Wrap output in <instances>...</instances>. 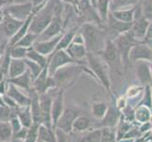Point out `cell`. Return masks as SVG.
<instances>
[{"label": "cell", "mask_w": 152, "mask_h": 142, "mask_svg": "<svg viewBox=\"0 0 152 142\" xmlns=\"http://www.w3.org/2000/svg\"><path fill=\"white\" fill-rule=\"evenodd\" d=\"M78 116L80 115H78V113L75 109H73L71 107H65L64 111L61 116L60 119L58 120L56 128H59L67 134L72 133L73 132V124H74V121Z\"/></svg>", "instance_id": "2e32d148"}, {"label": "cell", "mask_w": 152, "mask_h": 142, "mask_svg": "<svg viewBox=\"0 0 152 142\" xmlns=\"http://www.w3.org/2000/svg\"><path fill=\"white\" fill-rule=\"evenodd\" d=\"M9 3H8V1L7 0H0V9H2V8H4L6 5H8Z\"/></svg>", "instance_id": "f907efd6"}, {"label": "cell", "mask_w": 152, "mask_h": 142, "mask_svg": "<svg viewBox=\"0 0 152 142\" xmlns=\"http://www.w3.org/2000/svg\"><path fill=\"white\" fill-rule=\"evenodd\" d=\"M102 139V129L101 128H96L95 130L91 131L86 138V142H101Z\"/></svg>", "instance_id": "b9f144b4"}, {"label": "cell", "mask_w": 152, "mask_h": 142, "mask_svg": "<svg viewBox=\"0 0 152 142\" xmlns=\"http://www.w3.org/2000/svg\"><path fill=\"white\" fill-rule=\"evenodd\" d=\"M0 142H2V141H0Z\"/></svg>", "instance_id": "11a10c76"}, {"label": "cell", "mask_w": 152, "mask_h": 142, "mask_svg": "<svg viewBox=\"0 0 152 142\" xmlns=\"http://www.w3.org/2000/svg\"><path fill=\"white\" fill-rule=\"evenodd\" d=\"M56 88H57L56 81L53 76L49 75L48 66L45 67L41 74L33 81V89L39 95L45 94Z\"/></svg>", "instance_id": "8fae6325"}, {"label": "cell", "mask_w": 152, "mask_h": 142, "mask_svg": "<svg viewBox=\"0 0 152 142\" xmlns=\"http://www.w3.org/2000/svg\"><path fill=\"white\" fill-rule=\"evenodd\" d=\"M52 91L53 90H50L45 94L39 95L40 106L42 112V124L48 126V127H53L52 117H51V106H52V99H53Z\"/></svg>", "instance_id": "7c38bea8"}, {"label": "cell", "mask_w": 152, "mask_h": 142, "mask_svg": "<svg viewBox=\"0 0 152 142\" xmlns=\"http://www.w3.org/2000/svg\"><path fill=\"white\" fill-rule=\"evenodd\" d=\"M7 95L10 98H12L16 103L19 105V107H26V106H29L30 104V97L29 95H26L24 94L21 89L18 88L17 86H15L14 85L10 82L9 89Z\"/></svg>", "instance_id": "ffe728a7"}, {"label": "cell", "mask_w": 152, "mask_h": 142, "mask_svg": "<svg viewBox=\"0 0 152 142\" xmlns=\"http://www.w3.org/2000/svg\"><path fill=\"white\" fill-rule=\"evenodd\" d=\"M48 57H49V62H48V68L50 76H53L54 73L62 66L69 64H73V63H77L67 53V51L65 49L56 50Z\"/></svg>", "instance_id": "ba28073f"}, {"label": "cell", "mask_w": 152, "mask_h": 142, "mask_svg": "<svg viewBox=\"0 0 152 142\" xmlns=\"http://www.w3.org/2000/svg\"><path fill=\"white\" fill-rule=\"evenodd\" d=\"M86 62L93 76L101 83L102 86L109 92L110 95H113L112 82L111 79H110L108 65L102 59V57L98 56V54L88 52L86 56Z\"/></svg>", "instance_id": "277c9868"}, {"label": "cell", "mask_w": 152, "mask_h": 142, "mask_svg": "<svg viewBox=\"0 0 152 142\" xmlns=\"http://www.w3.org/2000/svg\"><path fill=\"white\" fill-rule=\"evenodd\" d=\"M9 82L12 83L15 86H17L18 88L22 89L28 92L31 90L33 87V79L31 77L30 73L28 70H27L25 73H23L22 75H20L18 77H15L12 79H8Z\"/></svg>", "instance_id": "44dd1931"}, {"label": "cell", "mask_w": 152, "mask_h": 142, "mask_svg": "<svg viewBox=\"0 0 152 142\" xmlns=\"http://www.w3.org/2000/svg\"><path fill=\"white\" fill-rule=\"evenodd\" d=\"M91 127V119L86 116H78L73 124V132L82 133Z\"/></svg>", "instance_id": "1f68e13d"}, {"label": "cell", "mask_w": 152, "mask_h": 142, "mask_svg": "<svg viewBox=\"0 0 152 142\" xmlns=\"http://www.w3.org/2000/svg\"><path fill=\"white\" fill-rule=\"evenodd\" d=\"M150 69H151V74H152V61L150 62Z\"/></svg>", "instance_id": "db71d44e"}, {"label": "cell", "mask_w": 152, "mask_h": 142, "mask_svg": "<svg viewBox=\"0 0 152 142\" xmlns=\"http://www.w3.org/2000/svg\"><path fill=\"white\" fill-rule=\"evenodd\" d=\"M17 117L20 119V121L23 124L24 127L29 128L30 126L34 123L32 114H31L29 106L20 107L18 109V112H17Z\"/></svg>", "instance_id": "83f0119b"}, {"label": "cell", "mask_w": 152, "mask_h": 142, "mask_svg": "<svg viewBox=\"0 0 152 142\" xmlns=\"http://www.w3.org/2000/svg\"><path fill=\"white\" fill-rule=\"evenodd\" d=\"M13 132L10 121H0V141L12 142Z\"/></svg>", "instance_id": "836d02e7"}, {"label": "cell", "mask_w": 152, "mask_h": 142, "mask_svg": "<svg viewBox=\"0 0 152 142\" xmlns=\"http://www.w3.org/2000/svg\"><path fill=\"white\" fill-rule=\"evenodd\" d=\"M39 124L33 123L28 128V133L27 138H25L23 142H38V130H39Z\"/></svg>", "instance_id": "ab89813d"}, {"label": "cell", "mask_w": 152, "mask_h": 142, "mask_svg": "<svg viewBox=\"0 0 152 142\" xmlns=\"http://www.w3.org/2000/svg\"><path fill=\"white\" fill-rule=\"evenodd\" d=\"M80 31L84 38V44L88 52L101 54L107 42V33L93 23H85Z\"/></svg>", "instance_id": "6da1fadb"}, {"label": "cell", "mask_w": 152, "mask_h": 142, "mask_svg": "<svg viewBox=\"0 0 152 142\" xmlns=\"http://www.w3.org/2000/svg\"><path fill=\"white\" fill-rule=\"evenodd\" d=\"M135 64V75L140 85H152V74L150 69V62L138 61Z\"/></svg>", "instance_id": "5bb4252c"}, {"label": "cell", "mask_w": 152, "mask_h": 142, "mask_svg": "<svg viewBox=\"0 0 152 142\" xmlns=\"http://www.w3.org/2000/svg\"><path fill=\"white\" fill-rule=\"evenodd\" d=\"M109 105L106 102H93L91 105V112L93 117L100 120L104 118V116L106 115L108 109H109Z\"/></svg>", "instance_id": "f546056e"}, {"label": "cell", "mask_w": 152, "mask_h": 142, "mask_svg": "<svg viewBox=\"0 0 152 142\" xmlns=\"http://www.w3.org/2000/svg\"><path fill=\"white\" fill-rule=\"evenodd\" d=\"M3 96H4V95H1V94H0V106H4V105H5Z\"/></svg>", "instance_id": "816d5d0a"}, {"label": "cell", "mask_w": 152, "mask_h": 142, "mask_svg": "<svg viewBox=\"0 0 152 142\" xmlns=\"http://www.w3.org/2000/svg\"><path fill=\"white\" fill-rule=\"evenodd\" d=\"M38 142H40V141H38Z\"/></svg>", "instance_id": "9f6ffc18"}, {"label": "cell", "mask_w": 152, "mask_h": 142, "mask_svg": "<svg viewBox=\"0 0 152 142\" xmlns=\"http://www.w3.org/2000/svg\"><path fill=\"white\" fill-rule=\"evenodd\" d=\"M122 115L120 111L116 108V106H110L106 115L104 116L102 119L99 120L96 128H112L116 127L120 122Z\"/></svg>", "instance_id": "e0dca14e"}, {"label": "cell", "mask_w": 152, "mask_h": 142, "mask_svg": "<svg viewBox=\"0 0 152 142\" xmlns=\"http://www.w3.org/2000/svg\"><path fill=\"white\" fill-rule=\"evenodd\" d=\"M110 13L115 19H117L119 21H122V22L125 23H132L135 17V7L113 10V12H110Z\"/></svg>", "instance_id": "d4e9b609"}, {"label": "cell", "mask_w": 152, "mask_h": 142, "mask_svg": "<svg viewBox=\"0 0 152 142\" xmlns=\"http://www.w3.org/2000/svg\"><path fill=\"white\" fill-rule=\"evenodd\" d=\"M62 34L64 33H61L60 35L56 36V37H53V38L48 39V40H44V41L37 40L35 42V44L33 45L32 47L43 55L48 57L53 53L54 51H56L58 44H59Z\"/></svg>", "instance_id": "ac0fdd59"}, {"label": "cell", "mask_w": 152, "mask_h": 142, "mask_svg": "<svg viewBox=\"0 0 152 142\" xmlns=\"http://www.w3.org/2000/svg\"><path fill=\"white\" fill-rule=\"evenodd\" d=\"M64 21H62V6L57 10L54 18L52 19L51 23L48 25L43 32L38 36L39 41L48 40L62 33V29H64Z\"/></svg>", "instance_id": "9c48e42d"}, {"label": "cell", "mask_w": 152, "mask_h": 142, "mask_svg": "<svg viewBox=\"0 0 152 142\" xmlns=\"http://www.w3.org/2000/svg\"><path fill=\"white\" fill-rule=\"evenodd\" d=\"M65 50L75 61H77V63H81V64H83L82 60L86 59V56L88 53V50L84 44L72 43Z\"/></svg>", "instance_id": "7402d4cb"}, {"label": "cell", "mask_w": 152, "mask_h": 142, "mask_svg": "<svg viewBox=\"0 0 152 142\" xmlns=\"http://www.w3.org/2000/svg\"><path fill=\"white\" fill-rule=\"evenodd\" d=\"M145 142H152V138H148L145 139Z\"/></svg>", "instance_id": "f5cc1de1"}, {"label": "cell", "mask_w": 152, "mask_h": 142, "mask_svg": "<svg viewBox=\"0 0 152 142\" xmlns=\"http://www.w3.org/2000/svg\"><path fill=\"white\" fill-rule=\"evenodd\" d=\"M85 71L93 75L91 70L89 68L86 69L83 64L80 63H73L59 68L53 75L57 83V88L64 89V90L70 88L75 85L78 77Z\"/></svg>", "instance_id": "3957f363"}, {"label": "cell", "mask_w": 152, "mask_h": 142, "mask_svg": "<svg viewBox=\"0 0 152 142\" xmlns=\"http://www.w3.org/2000/svg\"><path fill=\"white\" fill-rule=\"evenodd\" d=\"M3 99H4V102H5V105L10 108H13V109H18L20 108L19 105L16 103V102L14 101L12 98H10L9 95H4L3 96Z\"/></svg>", "instance_id": "7dc6e473"}, {"label": "cell", "mask_w": 152, "mask_h": 142, "mask_svg": "<svg viewBox=\"0 0 152 142\" xmlns=\"http://www.w3.org/2000/svg\"><path fill=\"white\" fill-rule=\"evenodd\" d=\"M9 85H10V82L8 81V79L7 78L3 79V80L0 82V94L6 95L9 89Z\"/></svg>", "instance_id": "681fc988"}, {"label": "cell", "mask_w": 152, "mask_h": 142, "mask_svg": "<svg viewBox=\"0 0 152 142\" xmlns=\"http://www.w3.org/2000/svg\"><path fill=\"white\" fill-rule=\"evenodd\" d=\"M25 62H26V65H27L28 70V72L30 73V75H31V77H32L33 81H34L35 79L41 74L42 71L44 70V68H45V67H43L42 65H40L39 64H37V63H35V62H33V61L27 59V58L25 59Z\"/></svg>", "instance_id": "74e56055"}, {"label": "cell", "mask_w": 152, "mask_h": 142, "mask_svg": "<svg viewBox=\"0 0 152 142\" xmlns=\"http://www.w3.org/2000/svg\"><path fill=\"white\" fill-rule=\"evenodd\" d=\"M129 61L136 63L138 61H152V47L148 44L137 43L129 51Z\"/></svg>", "instance_id": "9a60e30c"}, {"label": "cell", "mask_w": 152, "mask_h": 142, "mask_svg": "<svg viewBox=\"0 0 152 142\" xmlns=\"http://www.w3.org/2000/svg\"><path fill=\"white\" fill-rule=\"evenodd\" d=\"M113 42L118 49L123 65L129 64L130 62L129 58L130 49H132L133 46H135L137 43H140V42L133 37V35L132 34L130 31H128V32H125L121 35L117 36V37L113 40Z\"/></svg>", "instance_id": "8992f818"}, {"label": "cell", "mask_w": 152, "mask_h": 142, "mask_svg": "<svg viewBox=\"0 0 152 142\" xmlns=\"http://www.w3.org/2000/svg\"><path fill=\"white\" fill-rule=\"evenodd\" d=\"M38 141L40 142H57L56 128L48 127L44 124L39 126L38 130Z\"/></svg>", "instance_id": "cb8c5ba5"}, {"label": "cell", "mask_w": 152, "mask_h": 142, "mask_svg": "<svg viewBox=\"0 0 152 142\" xmlns=\"http://www.w3.org/2000/svg\"><path fill=\"white\" fill-rule=\"evenodd\" d=\"M28 70L25 59H12L10 61L8 72V79H12L22 75Z\"/></svg>", "instance_id": "603a6c76"}, {"label": "cell", "mask_w": 152, "mask_h": 142, "mask_svg": "<svg viewBox=\"0 0 152 142\" xmlns=\"http://www.w3.org/2000/svg\"><path fill=\"white\" fill-rule=\"evenodd\" d=\"M140 0H110V10H123L133 8L139 3Z\"/></svg>", "instance_id": "4dcf8cb0"}, {"label": "cell", "mask_w": 152, "mask_h": 142, "mask_svg": "<svg viewBox=\"0 0 152 142\" xmlns=\"http://www.w3.org/2000/svg\"><path fill=\"white\" fill-rule=\"evenodd\" d=\"M28 133V128L23 127L19 131V132H17L16 134L13 135V140H17V141L23 142L25 140V138H27Z\"/></svg>", "instance_id": "bcb514c9"}, {"label": "cell", "mask_w": 152, "mask_h": 142, "mask_svg": "<svg viewBox=\"0 0 152 142\" xmlns=\"http://www.w3.org/2000/svg\"><path fill=\"white\" fill-rule=\"evenodd\" d=\"M151 88H152V86H151Z\"/></svg>", "instance_id": "6f0895ef"}, {"label": "cell", "mask_w": 152, "mask_h": 142, "mask_svg": "<svg viewBox=\"0 0 152 142\" xmlns=\"http://www.w3.org/2000/svg\"><path fill=\"white\" fill-rule=\"evenodd\" d=\"M102 129V139L101 142H117L116 133H114L112 128H101Z\"/></svg>", "instance_id": "60d3db41"}, {"label": "cell", "mask_w": 152, "mask_h": 142, "mask_svg": "<svg viewBox=\"0 0 152 142\" xmlns=\"http://www.w3.org/2000/svg\"><path fill=\"white\" fill-rule=\"evenodd\" d=\"M64 89L57 88V91L53 95V99H52V106H51V117H52V123L53 127L56 128L58 120L60 119L61 116L64 113L65 106H64Z\"/></svg>", "instance_id": "4fadbf2b"}, {"label": "cell", "mask_w": 152, "mask_h": 142, "mask_svg": "<svg viewBox=\"0 0 152 142\" xmlns=\"http://www.w3.org/2000/svg\"><path fill=\"white\" fill-rule=\"evenodd\" d=\"M24 21H20L10 16L5 12V16L0 22V39L10 41L17 33Z\"/></svg>", "instance_id": "52a82bcc"}, {"label": "cell", "mask_w": 152, "mask_h": 142, "mask_svg": "<svg viewBox=\"0 0 152 142\" xmlns=\"http://www.w3.org/2000/svg\"><path fill=\"white\" fill-rule=\"evenodd\" d=\"M70 134H67L64 132L62 130L56 128V138H57V142H71L70 138H69Z\"/></svg>", "instance_id": "ee69618b"}, {"label": "cell", "mask_w": 152, "mask_h": 142, "mask_svg": "<svg viewBox=\"0 0 152 142\" xmlns=\"http://www.w3.org/2000/svg\"><path fill=\"white\" fill-rule=\"evenodd\" d=\"M77 28H74V29H71L69 30H67L65 33L62 34L61 38L59 42V44H58V46H57V49L56 50H59V49H66L68 46H69L72 42H73V39H74L76 33L77 32Z\"/></svg>", "instance_id": "d6a6232c"}, {"label": "cell", "mask_w": 152, "mask_h": 142, "mask_svg": "<svg viewBox=\"0 0 152 142\" xmlns=\"http://www.w3.org/2000/svg\"><path fill=\"white\" fill-rule=\"evenodd\" d=\"M152 85H146L144 88V92H143V96L141 99V102H139V105H145V106L148 107L152 110Z\"/></svg>", "instance_id": "f35d334b"}, {"label": "cell", "mask_w": 152, "mask_h": 142, "mask_svg": "<svg viewBox=\"0 0 152 142\" xmlns=\"http://www.w3.org/2000/svg\"><path fill=\"white\" fill-rule=\"evenodd\" d=\"M144 86L142 85H132L130 86L127 92H126V97H127L128 99H132V98H135L139 96V95H141L143 92H144Z\"/></svg>", "instance_id": "7bdbcfd3"}, {"label": "cell", "mask_w": 152, "mask_h": 142, "mask_svg": "<svg viewBox=\"0 0 152 142\" xmlns=\"http://www.w3.org/2000/svg\"><path fill=\"white\" fill-rule=\"evenodd\" d=\"M152 117V110L145 105H139L134 109V121L143 124L150 121Z\"/></svg>", "instance_id": "484cf974"}, {"label": "cell", "mask_w": 152, "mask_h": 142, "mask_svg": "<svg viewBox=\"0 0 152 142\" xmlns=\"http://www.w3.org/2000/svg\"><path fill=\"white\" fill-rule=\"evenodd\" d=\"M5 9V12L9 13L10 16L13 18L20 20V21H25L29 15L32 13L34 6L31 3V1L27 2H19V3H12L7 5Z\"/></svg>", "instance_id": "30bf717a"}, {"label": "cell", "mask_w": 152, "mask_h": 142, "mask_svg": "<svg viewBox=\"0 0 152 142\" xmlns=\"http://www.w3.org/2000/svg\"><path fill=\"white\" fill-rule=\"evenodd\" d=\"M116 108L119 110V111H122L124 110L126 107L128 106V98L126 96H123V97H120L117 101H116Z\"/></svg>", "instance_id": "c3c4849f"}, {"label": "cell", "mask_w": 152, "mask_h": 142, "mask_svg": "<svg viewBox=\"0 0 152 142\" xmlns=\"http://www.w3.org/2000/svg\"><path fill=\"white\" fill-rule=\"evenodd\" d=\"M95 9L103 23H106L110 14V0H96Z\"/></svg>", "instance_id": "4316f807"}, {"label": "cell", "mask_w": 152, "mask_h": 142, "mask_svg": "<svg viewBox=\"0 0 152 142\" xmlns=\"http://www.w3.org/2000/svg\"><path fill=\"white\" fill-rule=\"evenodd\" d=\"M37 40H38V35L28 31V32L26 34L24 37L21 38L15 45L20 46H24L26 49H30V47L33 46V45L35 44V42Z\"/></svg>", "instance_id": "e575fe53"}, {"label": "cell", "mask_w": 152, "mask_h": 142, "mask_svg": "<svg viewBox=\"0 0 152 142\" xmlns=\"http://www.w3.org/2000/svg\"><path fill=\"white\" fill-rule=\"evenodd\" d=\"M62 6L59 0H48L45 5L37 10L32 19L30 26V32L37 34L38 36L48 27L52 19L54 18L57 10Z\"/></svg>", "instance_id": "7a4b0ae2"}, {"label": "cell", "mask_w": 152, "mask_h": 142, "mask_svg": "<svg viewBox=\"0 0 152 142\" xmlns=\"http://www.w3.org/2000/svg\"><path fill=\"white\" fill-rule=\"evenodd\" d=\"M27 59L31 60L35 63H37L43 67H46L48 65V62H49V57L45 56L40 52H38L36 49H34L33 47H30L28 50V54H27Z\"/></svg>", "instance_id": "f1b7e54d"}, {"label": "cell", "mask_w": 152, "mask_h": 142, "mask_svg": "<svg viewBox=\"0 0 152 142\" xmlns=\"http://www.w3.org/2000/svg\"><path fill=\"white\" fill-rule=\"evenodd\" d=\"M10 126H12V129L13 135H14V134H16L17 132H19V131L24 127L23 124L21 123L20 119L18 118V117H14V118H12V119L10 120Z\"/></svg>", "instance_id": "f6af8a7d"}, {"label": "cell", "mask_w": 152, "mask_h": 142, "mask_svg": "<svg viewBox=\"0 0 152 142\" xmlns=\"http://www.w3.org/2000/svg\"><path fill=\"white\" fill-rule=\"evenodd\" d=\"M108 24V29L110 31V33L112 34L113 39H115L117 36L121 35L125 32H128L130 30L132 27V23H125L122 21H119L117 19H115L113 15L110 13L107 22Z\"/></svg>", "instance_id": "d6986e66"}, {"label": "cell", "mask_w": 152, "mask_h": 142, "mask_svg": "<svg viewBox=\"0 0 152 142\" xmlns=\"http://www.w3.org/2000/svg\"><path fill=\"white\" fill-rule=\"evenodd\" d=\"M100 55L105 63L107 64L108 67H110L111 69H114L117 72L123 66L121 57H120L118 49L116 46H115L113 40L108 38L104 49Z\"/></svg>", "instance_id": "5b68a950"}, {"label": "cell", "mask_w": 152, "mask_h": 142, "mask_svg": "<svg viewBox=\"0 0 152 142\" xmlns=\"http://www.w3.org/2000/svg\"><path fill=\"white\" fill-rule=\"evenodd\" d=\"M18 109L10 108L6 105L0 106V121H10L12 118L17 117Z\"/></svg>", "instance_id": "8d00e7d4"}, {"label": "cell", "mask_w": 152, "mask_h": 142, "mask_svg": "<svg viewBox=\"0 0 152 142\" xmlns=\"http://www.w3.org/2000/svg\"><path fill=\"white\" fill-rule=\"evenodd\" d=\"M28 49H26L24 46H10L9 45V51L10 57L12 59H26L28 54Z\"/></svg>", "instance_id": "d590c367"}]
</instances>
